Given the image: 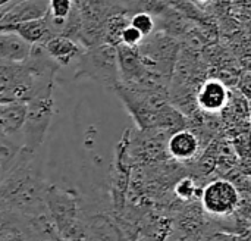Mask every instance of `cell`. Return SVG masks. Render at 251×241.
Listing matches in <instances>:
<instances>
[{"label": "cell", "mask_w": 251, "mask_h": 241, "mask_svg": "<svg viewBox=\"0 0 251 241\" xmlns=\"http://www.w3.org/2000/svg\"><path fill=\"white\" fill-rule=\"evenodd\" d=\"M241 205L238 188L228 180H213L201 191V206L204 212L215 218H228Z\"/></svg>", "instance_id": "obj_5"}, {"label": "cell", "mask_w": 251, "mask_h": 241, "mask_svg": "<svg viewBox=\"0 0 251 241\" xmlns=\"http://www.w3.org/2000/svg\"><path fill=\"white\" fill-rule=\"evenodd\" d=\"M200 1H203V3H209V1H213V0H200Z\"/></svg>", "instance_id": "obj_18"}, {"label": "cell", "mask_w": 251, "mask_h": 241, "mask_svg": "<svg viewBox=\"0 0 251 241\" xmlns=\"http://www.w3.org/2000/svg\"><path fill=\"white\" fill-rule=\"evenodd\" d=\"M21 149H22L21 137L0 135V181L4 178V175L13 165Z\"/></svg>", "instance_id": "obj_11"}, {"label": "cell", "mask_w": 251, "mask_h": 241, "mask_svg": "<svg viewBox=\"0 0 251 241\" xmlns=\"http://www.w3.org/2000/svg\"><path fill=\"white\" fill-rule=\"evenodd\" d=\"M129 25L134 27L144 38L149 37L150 34L154 32L156 29V21L153 18V15L147 13V12H137L129 18Z\"/></svg>", "instance_id": "obj_12"}, {"label": "cell", "mask_w": 251, "mask_h": 241, "mask_svg": "<svg viewBox=\"0 0 251 241\" xmlns=\"http://www.w3.org/2000/svg\"><path fill=\"white\" fill-rule=\"evenodd\" d=\"M51 241H71V240H66V239L60 237V236H54V239H53Z\"/></svg>", "instance_id": "obj_16"}, {"label": "cell", "mask_w": 251, "mask_h": 241, "mask_svg": "<svg viewBox=\"0 0 251 241\" xmlns=\"http://www.w3.org/2000/svg\"><path fill=\"white\" fill-rule=\"evenodd\" d=\"M229 99V91L226 85L219 80H207L201 84L197 91L196 102L203 112L216 113L222 110Z\"/></svg>", "instance_id": "obj_6"}, {"label": "cell", "mask_w": 251, "mask_h": 241, "mask_svg": "<svg viewBox=\"0 0 251 241\" xmlns=\"http://www.w3.org/2000/svg\"><path fill=\"white\" fill-rule=\"evenodd\" d=\"M49 10V0H21L0 16V27L41 19Z\"/></svg>", "instance_id": "obj_7"}, {"label": "cell", "mask_w": 251, "mask_h": 241, "mask_svg": "<svg viewBox=\"0 0 251 241\" xmlns=\"http://www.w3.org/2000/svg\"><path fill=\"white\" fill-rule=\"evenodd\" d=\"M75 78L85 77L100 84L107 91H116L121 84L116 46L97 44L81 52Z\"/></svg>", "instance_id": "obj_2"}, {"label": "cell", "mask_w": 251, "mask_h": 241, "mask_svg": "<svg viewBox=\"0 0 251 241\" xmlns=\"http://www.w3.org/2000/svg\"><path fill=\"white\" fill-rule=\"evenodd\" d=\"M40 150L22 147L0 181V212L26 219L47 214L43 158Z\"/></svg>", "instance_id": "obj_1"}, {"label": "cell", "mask_w": 251, "mask_h": 241, "mask_svg": "<svg viewBox=\"0 0 251 241\" xmlns=\"http://www.w3.org/2000/svg\"><path fill=\"white\" fill-rule=\"evenodd\" d=\"M137 50L147 71L171 80L181 53V44L175 37H171L162 31L153 32L141 41Z\"/></svg>", "instance_id": "obj_3"}, {"label": "cell", "mask_w": 251, "mask_h": 241, "mask_svg": "<svg viewBox=\"0 0 251 241\" xmlns=\"http://www.w3.org/2000/svg\"><path fill=\"white\" fill-rule=\"evenodd\" d=\"M53 90H46L35 94L26 102V113L21 130L22 147L38 150L43 146L53 118Z\"/></svg>", "instance_id": "obj_4"}, {"label": "cell", "mask_w": 251, "mask_h": 241, "mask_svg": "<svg viewBox=\"0 0 251 241\" xmlns=\"http://www.w3.org/2000/svg\"><path fill=\"white\" fill-rule=\"evenodd\" d=\"M40 44L44 47L47 54L59 66L69 65L84 50V49H81V46L76 41H74V40H71V38H68L65 35H49Z\"/></svg>", "instance_id": "obj_9"}, {"label": "cell", "mask_w": 251, "mask_h": 241, "mask_svg": "<svg viewBox=\"0 0 251 241\" xmlns=\"http://www.w3.org/2000/svg\"><path fill=\"white\" fill-rule=\"evenodd\" d=\"M199 147L200 141L197 134L185 128L174 131L166 143V150L169 156L181 162L191 161L197 155Z\"/></svg>", "instance_id": "obj_8"}, {"label": "cell", "mask_w": 251, "mask_h": 241, "mask_svg": "<svg viewBox=\"0 0 251 241\" xmlns=\"http://www.w3.org/2000/svg\"><path fill=\"white\" fill-rule=\"evenodd\" d=\"M194 191H196V187H194V181L190 180V178H185V180H181L176 186H175V193L179 199L182 200H188L194 196Z\"/></svg>", "instance_id": "obj_15"}, {"label": "cell", "mask_w": 251, "mask_h": 241, "mask_svg": "<svg viewBox=\"0 0 251 241\" xmlns=\"http://www.w3.org/2000/svg\"><path fill=\"white\" fill-rule=\"evenodd\" d=\"M168 1H171V3H175V4H181V3H184L185 0H168Z\"/></svg>", "instance_id": "obj_17"}, {"label": "cell", "mask_w": 251, "mask_h": 241, "mask_svg": "<svg viewBox=\"0 0 251 241\" xmlns=\"http://www.w3.org/2000/svg\"><path fill=\"white\" fill-rule=\"evenodd\" d=\"M144 40V37L129 24L122 29L121 37H119V44L126 46V47H138L141 44V41Z\"/></svg>", "instance_id": "obj_14"}, {"label": "cell", "mask_w": 251, "mask_h": 241, "mask_svg": "<svg viewBox=\"0 0 251 241\" xmlns=\"http://www.w3.org/2000/svg\"><path fill=\"white\" fill-rule=\"evenodd\" d=\"M26 113V103L9 102L0 103V135L21 137Z\"/></svg>", "instance_id": "obj_10"}, {"label": "cell", "mask_w": 251, "mask_h": 241, "mask_svg": "<svg viewBox=\"0 0 251 241\" xmlns=\"http://www.w3.org/2000/svg\"><path fill=\"white\" fill-rule=\"evenodd\" d=\"M74 0H49V10L47 15L51 19H57V21H65L72 7H74Z\"/></svg>", "instance_id": "obj_13"}, {"label": "cell", "mask_w": 251, "mask_h": 241, "mask_svg": "<svg viewBox=\"0 0 251 241\" xmlns=\"http://www.w3.org/2000/svg\"><path fill=\"white\" fill-rule=\"evenodd\" d=\"M138 241H150V240H147V239H143V240H138Z\"/></svg>", "instance_id": "obj_19"}]
</instances>
